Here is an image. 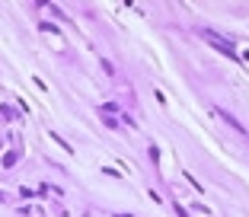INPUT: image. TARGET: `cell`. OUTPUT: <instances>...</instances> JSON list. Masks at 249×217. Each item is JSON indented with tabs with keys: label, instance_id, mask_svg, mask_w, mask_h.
<instances>
[{
	"label": "cell",
	"instance_id": "cell-1",
	"mask_svg": "<svg viewBox=\"0 0 249 217\" xmlns=\"http://www.w3.org/2000/svg\"><path fill=\"white\" fill-rule=\"evenodd\" d=\"M205 38H208V42H211V45H217V48L224 51V54H230V58H233V54H236V51H233V45H230V42H224V38H217V36H214V32H205Z\"/></svg>",
	"mask_w": 249,
	"mask_h": 217
}]
</instances>
